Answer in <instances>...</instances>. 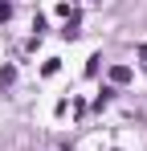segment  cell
Returning <instances> with one entry per match:
<instances>
[{
	"label": "cell",
	"mask_w": 147,
	"mask_h": 151,
	"mask_svg": "<svg viewBox=\"0 0 147 151\" xmlns=\"http://www.w3.org/2000/svg\"><path fill=\"white\" fill-rule=\"evenodd\" d=\"M110 82H115V86H127V82H131V70H127V65H110Z\"/></svg>",
	"instance_id": "1"
},
{
	"label": "cell",
	"mask_w": 147,
	"mask_h": 151,
	"mask_svg": "<svg viewBox=\"0 0 147 151\" xmlns=\"http://www.w3.org/2000/svg\"><path fill=\"white\" fill-rule=\"evenodd\" d=\"M110 98H115V90H110V86H102V94H98V98H94V106H98V110H102V106H106V102H110Z\"/></svg>",
	"instance_id": "2"
},
{
	"label": "cell",
	"mask_w": 147,
	"mask_h": 151,
	"mask_svg": "<svg viewBox=\"0 0 147 151\" xmlns=\"http://www.w3.org/2000/svg\"><path fill=\"white\" fill-rule=\"evenodd\" d=\"M12 17V0H0V21H8Z\"/></svg>",
	"instance_id": "4"
},
{
	"label": "cell",
	"mask_w": 147,
	"mask_h": 151,
	"mask_svg": "<svg viewBox=\"0 0 147 151\" xmlns=\"http://www.w3.org/2000/svg\"><path fill=\"white\" fill-rule=\"evenodd\" d=\"M12 78H17V70H12V65H4V70H0V86H12Z\"/></svg>",
	"instance_id": "3"
},
{
	"label": "cell",
	"mask_w": 147,
	"mask_h": 151,
	"mask_svg": "<svg viewBox=\"0 0 147 151\" xmlns=\"http://www.w3.org/2000/svg\"><path fill=\"white\" fill-rule=\"evenodd\" d=\"M139 57H143V61H147V41H143V45H139Z\"/></svg>",
	"instance_id": "5"
}]
</instances>
